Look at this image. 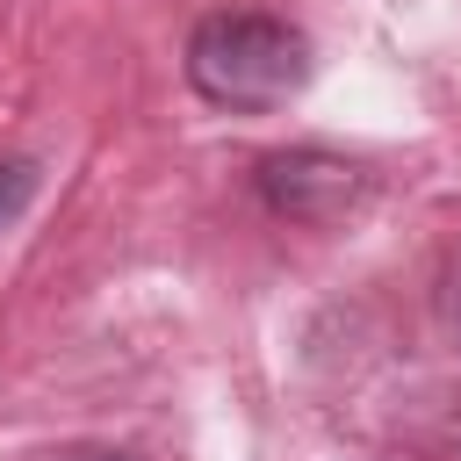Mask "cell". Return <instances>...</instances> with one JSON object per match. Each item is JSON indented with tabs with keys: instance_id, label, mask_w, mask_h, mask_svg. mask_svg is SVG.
Listing matches in <instances>:
<instances>
[{
	"instance_id": "cell-1",
	"label": "cell",
	"mask_w": 461,
	"mask_h": 461,
	"mask_svg": "<svg viewBox=\"0 0 461 461\" xmlns=\"http://www.w3.org/2000/svg\"><path fill=\"white\" fill-rule=\"evenodd\" d=\"M317 58H310V36L288 29L281 14H252V7H223V14H202L194 36H187V79L202 101L216 108H281L310 86Z\"/></svg>"
},
{
	"instance_id": "cell-2",
	"label": "cell",
	"mask_w": 461,
	"mask_h": 461,
	"mask_svg": "<svg viewBox=\"0 0 461 461\" xmlns=\"http://www.w3.org/2000/svg\"><path fill=\"white\" fill-rule=\"evenodd\" d=\"M259 194L288 223H346L367 202V173L331 151H274L259 166Z\"/></svg>"
},
{
	"instance_id": "cell-3",
	"label": "cell",
	"mask_w": 461,
	"mask_h": 461,
	"mask_svg": "<svg viewBox=\"0 0 461 461\" xmlns=\"http://www.w3.org/2000/svg\"><path fill=\"white\" fill-rule=\"evenodd\" d=\"M29 194H36V166L7 158V166H0V223H14V216L29 209Z\"/></svg>"
},
{
	"instance_id": "cell-4",
	"label": "cell",
	"mask_w": 461,
	"mask_h": 461,
	"mask_svg": "<svg viewBox=\"0 0 461 461\" xmlns=\"http://www.w3.org/2000/svg\"><path fill=\"white\" fill-rule=\"evenodd\" d=\"M447 331L461 339V274H454V288H447Z\"/></svg>"
},
{
	"instance_id": "cell-5",
	"label": "cell",
	"mask_w": 461,
	"mask_h": 461,
	"mask_svg": "<svg viewBox=\"0 0 461 461\" xmlns=\"http://www.w3.org/2000/svg\"><path fill=\"white\" fill-rule=\"evenodd\" d=\"M58 461H130V454H115V447H79V454H58Z\"/></svg>"
}]
</instances>
